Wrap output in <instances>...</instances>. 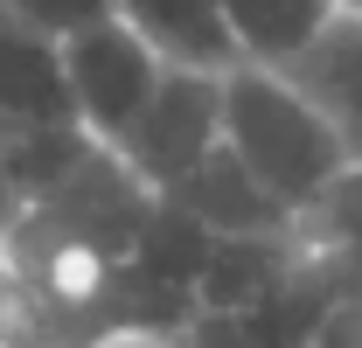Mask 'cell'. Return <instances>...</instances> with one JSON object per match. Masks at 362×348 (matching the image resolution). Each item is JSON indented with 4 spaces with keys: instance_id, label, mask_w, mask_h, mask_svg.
<instances>
[{
    "instance_id": "obj_1",
    "label": "cell",
    "mask_w": 362,
    "mask_h": 348,
    "mask_svg": "<svg viewBox=\"0 0 362 348\" xmlns=\"http://www.w3.org/2000/svg\"><path fill=\"white\" fill-rule=\"evenodd\" d=\"M223 153L286 223H300L349 174L327 119L307 105V91L286 70H258V63L223 70Z\"/></svg>"
},
{
    "instance_id": "obj_2",
    "label": "cell",
    "mask_w": 362,
    "mask_h": 348,
    "mask_svg": "<svg viewBox=\"0 0 362 348\" xmlns=\"http://www.w3.org/2000/svg\"><path fill=\"white\" fill-rule=\"evenodd\" d=\"M223 146V70H160V91L146 98L133 132L119 139L112 168H126L139 188L168 195Z\"/></svg>"
},
{
    "instance_id": "obj_3",
    "label": "cell",
    "mask_w": 362,
    "mask_h": 348,
    "mask_svg": "<svg viewBox=\"0 0 362 348\" xmlns=\"http://www.w3.org/2000/svg\"><path fill=\"white\" fill-rule=\"evenodd\" d=\"M160 56L139 42L119 14L90 21L77 35H63V77H70V105L77 126L98 153H119V139L133 132V119L146 112V98L160 91Z\"/></svg>"
},
{
    "instance_id": "obj_4",
    "label": "cell",
    "mask_w": 362,
    "mask_h": 348,
    "mask_svg": "<svg viewBox=\"0 0 362 348\" xmlns=\"http://www.w3.org/2000/svg\"><path fill=\"white\" fill-rule=\"evenodd\" d=\"M0 132H84L63 77V42L0 14Z\"/></svg>"
},
{
    "instance_id": "obj_5",
    "label": "cell",
    "mask_w": 362,
    "mask_h": 348,
    "mask_svg": "<svg viewBox=\"0 0 362 348\" xmlns=\"http://www.w3.org/2000/svg\"><path fill=\"white\" fill-rule=\"evenodd\" d=\"M286 77L307 91V105L327 119V132H334L349 174H362V14L341 7Z\"/></svg>"
},
{
    "instance_id": "obj_6",
    "label": "cell",
    "mask_w": 362,
    "mask_h": 348,
    "mask_svg": "<svg viewBox=\"0 0 362 348\" xmlns=\"http://www.w3.org/2000/svg\"><path fill=\"white\" fill-rule=\"evenodd\" d=\"M112 14L175 70H230L237 63L216 0H112Z\"/></svg>"
},
{
    "instance_id": "obj_7",
    "label": "cell",
    "mask_w": 362,
    "mask_h": 348,
    "mask_svg": "<svg viewBox=\"0 0 362 348\" xmlns=\"http://www.w3.org/2000/svg\"><path fill=\"white\" fill-rule=\"evenodd\" d=\"M230 28L237 63H258V70H293L314 35L341 14V0H216Z\"/></svg>"
},
{
    "instance_id": "obj_8",
    "label": "cell",
    "mask_w": 362,
    "mask_h": 348,
    "mask_svg": "<svg viewBox=\"0 0 362 348\" xmlns=\"http://www.w3.org/2000/svg\"><path fill=\"white\" fill-rule=\"evenodd\" d=\"M0 14L7 21H21V28H35V35H77L90 21H105L112 14V0H0Z\"/></svg>"
},
{
    "instance_id": "obj_9",
    "label": "cell",
    "mask_w": 362,
    "mask_h": 348,
    "mask_svg": "<svg viewBox=\"0 0 362 348\" xmlns=\"http://www.w3.org/2000/svg\"><path fill=\"white\" fill-rule=\"evenodd\" d=\"M300 223H314L327 244H362V174H341Z\"/></svg>"
},
{
    "instance_id": "obj_10",
    "label": "cell",
    "mask_w": 362,
    "mask_h": 348,
    "mask_svg": "<svg viewBox=\"0 0 362 348\" xmlns=\"http://www.w3.org/2000/svg\"><path fill=\"white\" fill-rule=\"evenodd\" d=\"M307 348H362V300L341 306V313H327L314 335H307Z\"/></svg>"
},
{
    "instance_id": "obj_11",
    "label": "cell",
    "mask_w": 362,
    "mask_h": 348,
    "mask_svg": "<svg viewBox=\"0 0 362 348\" xmlns=\"http://www.w3.org/2000/svg\"><path fill=\"white\" fill-rule=\"evenodd\" d=\"M84 348H168V342L146 335V327H112V335H98V342H84Z\"/></svg>"
}]
</instances>
